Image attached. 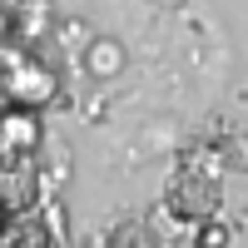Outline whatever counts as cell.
<instances>
[{
  "instance_id": "cell-1",
  "label": "cell",
  "mask_w": 248,
  "mask_h": 248,
  "mask_svg": "<svg viewBox=\"0 0 248 248\" xmlns=\"http://www.w3.org/2000/svg\"><path fill=\"white\" fill-rule=\"evenodd\" d=\"M218 203H223L218 174L199 154H184L179 169L169 174V184H164V209H169V218H179V223L194 229V223H203V218L218 214Z\"/></svg>"
},
{
  "instance_id": "cell-4",
  "label": "cell",
  "mask_w": 248,
  "mask_h": 248,
  "mask_svg": "<svg viewBox=\"0 0 248 248\" xmlns=\"http://www.w3.org/2000/svg\"><path fill=\"white\" fill-rule=\"evenodd\" d=\"M40 203V159L0 164V214H30Z\"/></svg>"
},
{
  "instance_id": "cell-3",
  "label": "cell",
  "mask_w": 248,
  "mask_h": 248,
  "mask_svg": "<svg viewBox=\"0 0 248 248\" xmlns=\"http://www.w3.org/2000/svg\"><path fill=\"white\" fill-rule=\"evenodd\" d=\"M40 139H45L40 109H25V105H5L0 109V164L40 159Z\"/></svg>"
},
{
  "instance_id": "cell-2",
  "label": "cell",
  "mask_w": 248,
  "mask_h": 248,
  "mask_svg": "<svg viewBox=\"0 0 248 248\" xmlns=\"http://www.w3.org/2000/svg\"><path fill=\"white\" fill-rule=\"evenodd\" d=\"M0 99L5 105H25V109H45L55 99V75L30 55L0 50Z\"/></svg>"
},
{
  "instance_id": "cell-6",
  "label": "cell",
  "mask_w": 248,
  "mask_h": 248,
  "mask_svg": "<svg viewBox=\"0 0 248 248\" xmlns=\"http://www.w3.org/2000/svg\"><path fill=\"white\" fill-rule=\"evenodd\" d=\"M229 223H223L218 214L214 218H203V223H194V248H229Z\"/></svg>"
},
{
  "instance_id": "cell-5",
  "label": "cell",
  "mask_w": 248,
  "mask_h": 248,
  "mask_svg": "<svg viewBox=\"0 0 248 248\" xmlns=\"http://www.w3.org/2000/svg\"><path fill=\"white\" fill-rule=\"evenodd\" d=\"M109 248H159V238L144 218H119V229L109 233Z\"/></svg>"
},
{
  "instance_id": "cell-8",
  "label": "cell",
  "mask_w": 248,
  "mask_h": 248,
  "mask_svg": "<svg viewBox=\"0 0 248 248\" xmlns=\"http://www.w3.org/2000/svg\"><path fill=\"white\" fill-rule=\"evenodd\" d=\"M5 30H10V15H5V5H0V40H5Z\"/></svg>"
},
{
  "instance_id": "cell-7",
  "label": "cell",
  "mask_w": 248,
  "mask_h": 248,
  "mask_svg": "<svg viewBox=\"0 0 248 248\" xmlns=\"http://www.w3.org/2000/svg\"><path fill=\"white\" fill-rule=\"evenodd\" d=\"M119 60H124V55H119L114 45H99V50H94V75H114Z\"/></svg>"
}]
</instances>
